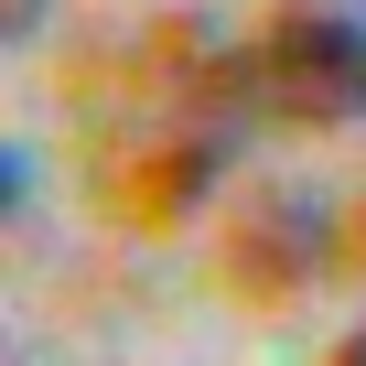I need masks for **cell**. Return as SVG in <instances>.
<instances>
[{
	"mask_svg": "<svg viewBox=\"0 0 366 366\" xmlns=\"http://www.w3.org/2000/svg\"><path fill=\"white\" fill-rule=\"evenodd\" d=\"M259 97L302 129L366 119V0H280L259 33Z\"/></svg>",
	"mask_w": 366,
	"mask_h": 366,
	"instance_id": "obj_1",
	"label": "cell"
},
{
	"mask_svg": "<svg viewBox=\"0 0 366 366\" xmlns=\"http://www.w3.org/2000/svg\"><path fill=\"white\" fill-rule=\"evenodd\" d=\"M334 259V205L323 194H302V183H269L259 205H237V237H227V269L259 291V302H280V291H302L312 269Z\"/></svg>",
	"mask_w": 366,
	"mask_h": 366,
	"instance_id": "obj_2",
	"label": "cell"
},
{
	"mask_svg": "<svg viewBox=\"0 0 366 366\" xmlns=\"http://www.w3.org/2000/svg\"><path fill=\"white\" fill-rule=\"evenodd\" d=\"M33 205V151L11 140V151H0V216H22Z\"/></svg>",
	"mask_w": 366,
	"mask_h": 366,
	"instance_id": "obj_3",
	"label": "cell"
},
{
	"mask_svg": "<svg viewBox=\"0 0 366 366\" xmlns=\"http://www.w3.org/2000/svg\"><path fill=\"white\" fill-rule=\"evenodd\" d=\"M44 11H54V0H0V33H11V44H33V33H44Z\"/></svg>",
	"mask_w": 366,
	"mask_h": 366,
	"instance_id": "obj_4",
	"label": "cell"
},
{
	"mask_svg": "<svg viewBox=\"0 0 366 366\" xmlns=\"http://www.w3.org/2000/svg\"><path fill=\"white\" fill-rule=\"evenodd\" d=\"M334 366H366V323H355V334H345V345H334Z\"/></svg>",
	"mask_w": 366,
	"mask_h": 366,
	"instance_id": "obj_5",
	"label": "cell"
}]
</instances>
